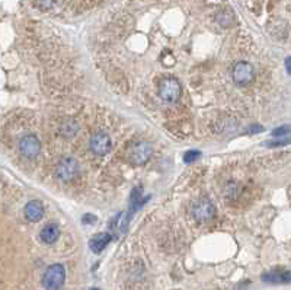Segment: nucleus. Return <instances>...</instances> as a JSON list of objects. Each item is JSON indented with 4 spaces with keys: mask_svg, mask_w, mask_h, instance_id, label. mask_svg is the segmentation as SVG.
<instances>
[{
    "mask_svg": "<svg viewBox=\"0 0 291 290\" xmlns=\"http://www.w3.org/2000/svg\"><path fill=\"white\" fill-rule=\"evenodd\" d=\"M38 4L45 9V7H48L51 4V0H38Z\"/></svg>",
    "mask_w": 291,
    "mask_h": 290,
    "instance_id": "obj_20",
    "label": "nucleus"
},
{
    "mask_svg": "<svg viewBox=\"0 0 291 290\" xmlns=\"http://www.w3.org/2000/svg\"><path fill=\"white\" fill-rule=\"evenodd\" d=\"M182 94L180 83L174 77H166L159 83V97L165 102H176Z\"/></svg>",
    "mask_w": 291,
    "mask_h": 290,
    "instance_id": "obj_6",
    "label": "nucleus"
},
{
    "mask_svg": "<svg viewBox=\"0 0 291 290\" xmlns=\"http://www.w3.org/2000/svg\"><path fill=\"white\" fill-rule=\"evenodd\" d=\"M40 235H41V239H43L44 243L51 245V243L57 242L58 236H60V228H58L57 223L51 222V223H48V225H45L43 228V231H41Z\"/></svg>",
    "mask_w": 291,
    "mask_h": 290,
    "instance_id": "obj_11",
    "label": "nucleus"
},
{
    "mask_svg": "<svg viewBox=\"0 0 291 290\" xmlns=\"http://www.w3.org/2000/svg\"><path fill=\"white\" fill-rule=\"evenodd\" d=\"M82 222H83L85 225H90V223L96 222V216H93V215H90V213H86V215L82 216Z\"/></svg>",
    "mask_w": 291,
    "mask_h": 290,
    "instance_id": "obj_18",
    "label": "nucleus"
},
{
    "mask_svg": "<svg viewBox=\"0 0 291 290\" xmlns=\"http://www.w3.org/2000/svg\"><path fill=\"white\" fill-rule=\"evenodd\" d=\"M19 152L26 159H35L41 152V143H40L38 137L34 134L23 136L19 142Z\"/></svg>",
    "mask_w": 291,
    "mask_h": 290,
    "instance_id": "obj_8",
    "label": "nucleus"
},
{
    "mask_svg": "<svg viewBox=\"0 0 291 290\" xmlns=\"http://www.w3.org/2000/svg\"><path fill=\"white\" fill-rule=\"evenodd\" d=\"M79 174V162L73 156H63L56 165L54 175L61 182H70Z\"/></svg>",
    "mask_w": 291,
    "mask_h": 290,
    "instance_id": "obj_3",
    "label": "nucleus"
},
{
    "mask_svg": "<svg viewBox=\"0 0 291 290\" xmlns=\"http://www.w3.org/2000/svg\"><path fill=\"white\" fill-rule=\"evenodd\" d=\"M66 280V268L61 264H53L43 276V286L45 289H60Z\"/></svg>",
    "mask_w": 291,
    "mask_h": 290,
    "instance_id": "obj_4",
    "label": "nucleus"
},
{
    "mask_svg": "<svg viewBox=\"0 0 291 290\" xmlns=\"http://www.w3.org/2000/svg\"><path fill=\"white\" fill-rule=\"evenodd\" d=\"M191 215L198 223L208 222L216 215V206L210 198H197L191 204Z\"/></svg>",
    "mask_w": 291,
    "mask_h": 290,
    "instance_id": "obj_2",
    "label": "nucleus"
},
{
    "mask_svg": "<svg viewBox=\"0 0 291 290\" xmlns=\"http://www.w3.org/2000/svg\"><path fill=\"white\" fill-rule=\"evenodd\" d=\"M286 69H287V72L291 74V56L287 57V60H286Z\"/></svg>",
    "mask_w": 291,
    "mask_h": 290,
    "instance_id": "obj_21",
    "label": "nucleus"
},
{
    "mask_svg": "<svg viewBox=\"0 0 291 290\" xmlns=\"http://www.w3.org/2000/svg\"><path fill=\"white\" fill-rule=\"evenodd\" d=\"M290 133L291 125H281V127H278V128H275V130L272 131V136L278 137V136H287V134H290Z\"/></svg>",
    "mask_w": 291,
    "mask_h": 290,
    "instance_id": "obj_16",
    "label": "nucleus"
},
{
    "mask_svg": "<svg viewBox=\"0 0 291 290\" xmlns=\"http://www.w3.org/2000/svg\"><path fill=\"white\" fill-rule=\"evenodd\" d=\"M89 147H90V150H92L95 155H98V156H105V155H108V153L111 152V149H112V140H111V137H110L107 133L98 131V133H95V134L90 137V140H89Z\"/></svg>",
    "mask_w": 291,
    "mask_h": 290,
    "instance_id": "obj_7",
    "label": "nucleus"
},
{
    "mask_svg": "<svg viewBox=\"0 0 291 290\" xmlns=\"http://www.w3.org/2000/svg\"><path fill=\"white\" fill-rule=\"evenodd\" d=\"M280 283H291V271H280Z\"/></svg>",
    "mask_w": 291,
    "mask_h": 290,
    "instance_id": "obj_17",
    "label": "nucleus"
},
{
    "mask_svg": "<svg viewBox=\"0 0 291 290\" xmlns=\"http://www.w3.org/2000/svg\"><path fill=\"white\" fill-rule=\"evenodd\" d=\"M239 191H240V185L237 182H234V181L227 182L226 187H224V195L229 200H236L237 195H239Z\"/></svg>",
    "mask_w": 291,
    "mask_h": 290,
    "instance_id": "obj_14",
    "label": "nucleus"
},
{
    "mask_svg": "<svg viewBox=\"0 0 291 290\" xmlns=\"http://www.w3.org/2000/svg\"><path fill=\"white\" fill-rule=\"evenodd\" d=\"M44 212H45L44 210V206L38 200H31L25 206V218L29 222H32V223L40 222L43 219V216H44Z\"/></svg>",
    "mask_w": 291,
    "mask_h": 290,
    "instance_id": "obj_9",
    "label": "nucleus"
},
{
    "mask_svg": "<svg viewBox=\"0 0 291 290\" xmlns=\"http://www.w3.org/2000/svg\"><path fill=\"white\" fill-rule=\"evenodd\" d=\"M112 241V236L110 233H96L90 241H89V246L93 252L99 254L105 249V246H108V243Z\"/></svg>",
    "mask_w": 291,
    "mask_h": 290,
    "instance_id": "obj_10",
    "label": "nucleus"
},
{
    "mask_svg": "<svg viewBox=\"0 0 291 290\" xmlns=\"http://www.w3.org/2000/svg\"><path fill=\"white\" fill-rule=\"evenodd\" d=\"M79 131V124L73 120V118H66L61 121L60 127H58V133L66 137V139H70V137H74Z\"/></svg>",
    "mask_w": 291,
    "mask_h": 290,
    "instance_id": "obj_12",
    "label": "nucleus"
},
{
    "mask_svg": "<svg viewBox=\"0 0 291 290\" xmlns=\"http://www.w3.org/2000/svg\"><path fill=\"white\" fill-rule=\"evenodd\" d=\"M216 21L222 25V26H232L234 24V15L230 9H224V10H220L216 16Z\"/></svg>",
    "mask_w": 291,
    "mask_h": 290,
    "instance_id": "obj_13",
    "label": "nucleus"
},
{
    "mask_svg": "<svg viewBox=\"0 0 291 290\" xmlns=\"http://www.w3.org/2000/svg\"><path fill=\"white\" fill-rule=\"evenodd\" d=\"M255 77L253 66L247 61H239L233 66L232 79L233 83L237 86H247Z\"/></svg>",
    "mask_w": 291,
    "mask_h": 290,
    "instance_id": "obj_5",
    "label": "nucleus"
},
{
    "mask_svg": "<svg viewBox=\"0 0 291 290\" xmlns=\"http://www.w3.org/2000/svg\"><path fill=\"white\" fill-rule=\"evenodd\" d=\"M153 149L152 145L146 140H137L133 142L128 147V161L134 167H141L149 162L152 158Z\"/></svg>",
    "mask_w": 291,
    "mask_h": 290,
    "instance_id": "obj_1",
    "label": "nucleus"
},
{
    "mask_svg": "<svg viewBox=\"0 0 291 290\" xmlns=\"http://www.w3.org/2000/svg\"><path fill=\"white\" fill-rule=\"evenodd\" d=\"M290 139H284V140H277V142H274V143H268V146H281V145H287V143H290Z\"/></svg>",
    "mask_w": 291,
    "mask_h": 290,
    "instance_id": "obj_19",
    "label": "nucleus"
},
{
    "mask_svg": "<svg viewBox=\"0 0 291 290\" xmlns=\"http://www.w3.org/2000/svg\"><path fill=\"white\" fill-rule=\"evenodd\" d=\"M200 156H201V152H198V150H189V152L185 153L183 162H185V164H192V162H195Z\"/></svg>",
    "mask_w": 291,
    "mask_h": 290,
    "instance_id": "obj_15",
    "label": "nucleus"
}]
</instances>
